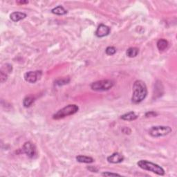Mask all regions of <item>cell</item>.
<instances>
[{"label":"cell","instance_id":"1","mask_svg":"<svg viewBox=\"0 0 177 177\" xmlns=\"http://www.w3.org/2000/svg\"><path fill=\"white\" fill-rule=\"evenodd\" d=\"M147 95V89L145 82L142 80H136L133 86V94L131 101L133 103L138 104L142 102Z\"/></svg>","mask_w":177,"mask_h":177},{"label":"cell","instance_id":"12","mask_svg":"<svg viewBox=\"0 0 177 177\" xmlns=\"http://www.w3.org/2000/svg\"><path fill=\"white\" fill-rule=\"evenodd\" d=\"M76 160L77 162L82 163H91L94 161L93 158L87 156L79 155L76 157Z\"/></svg>","mask_w":177,"mask_h":177},{"label":"cell","instance_id":"11","mask_svg":"<svg viewBox=\"0 0 177 177\" xmlns=\"http://www.w3.org/2000/svg\"><path fill=\"white\" fill-rule=\"evenodd\" d=\"M138 118V115L135 114V112H130L121 115L120 119L123 120H127V121H132L136 120Z\"/></svg>","mask_w":177,"mask_h":177},{"label":"cell","instance_id":"17","mask_svg":"<svg viewBox=\"0 0 177 177\" xmlns=\"http://www.w3.org/2000/svg\"><path fill=\"white\" fill-rule=\"evenodd\" d=\"M106 54L108 55H113L116 53V49L114 46H108L105 50Z\"/></svg>","mask_w":177,"mask_h":177},{"label":"cell","instance_id":"4","mask_svg":"<svg viewBox=\"0 0 177 177\" xmlns=\"http://www.w3.org/2000/svg\"><path fill=\"white\" fill-rule=\"evenodd\" d=\"M172 131V129L169 126H154L150 129L149 134L152 137L158 138L168 135Z\"/></svg>","mask_w":177,"mask_h":177},{"label":"cell","instance_id":"21","mask_svg":"<svg viewBox=\"0 0 177 177\" xmlns=\"http://www.w3.org/2000/svg\"><path fill=\"white\" fill-rule=\"evenodd\" d=\"M122 131L125 134H129L131 133V129L129 128V127H124V128L122 129Z\"/></svg>","mask_w":177,"mask_h":177},{"label":"cell","instance_id":"10","mask_svg":"<svg viewBox=\"0 0 177 177\" xmlns=\"http://www.w3.org/2000/svg\"><path fill=\"white\" fill-rule=\"evenodd\" d=\"M26 17H27V14L22 12H14L10 15L11 20L14 22H17Z\"/></svg>","mask_w":177,"mask_h":177},{"label":"cell","instance_id":"2","mask_svg":"<svg viewBox=\"0 0 177 177\" xmlns=\"http://www.w3.org/2000/svg\"><path fill=\"white\" fill-rule=\"evenodd\" d=\"M137 165L139 167H141L144 170L152 172L153 173L157 174V175L163 176L165 174V170L162 167L152 162L148 161L147 160H139Z\"/></svg>","mask_w":177,"mask_h":177},{"label":"cell","instance_id":"9","mask_svg":"<svg viewBox=\"0 0 177 177\" xmlns=\"http://www.w3.org/2000/svg\"><path fill=\"white\" fill-rule=\"evenodd\" d=\"M123 160H124L123 156L119 154V152H115L113 154L109 156V157H107V161L109 163H114V164L120 163L123 161Z\"/></svg>","mask_w":177,"mask_h":177},{"label":"cell","instance_id":"3","mask_svg":"<svg viewBox=\"0 0 177 177\" xmlns=\"http://www.w3.org/2000/svg\"><path fill=\"white\" fill-rule=\"evenodd\" d=\"M78 109L79 107L76 105H69L61 109L58 112H56L53 115V119L55 120H59L71 115H74L78 112Z\"/></svg>","mask_w":177,"mask_h":177},{"label":"cell","instance_id":"22","mask_svg":"<svg viewBox=\"0 0 177 177\" xmlns=\"http://www.w3.org/2000/svg\"><path fill=\"white\" fill-rule=\"evenodd\" d=\"M87 169H88L89 171L92 172H97L98 171V169L93 166H89L88 167H87Z\"/></svg>","mask_w":177,"mask_h":177},{"label":"cell","instance_id":"6","mask_svg":"<svg viewBox=\"0 0 177 177\" xmlns=\"http://www.w3.org/2000/svg\"><path fill=\"white\" fill-rule=\"evenodd\" d=\"M42 75L41 71H29L26 73L24 75V79L29 83H35L37 80L40 78Z\"/></svg>","mask_w":177,"mask_h":177},{"label":"cell","instance_id":"7","mask_svg":"<svg viewBox=\"0 0 177 177\" xmlns=\"http://www.w3.org/2000/svg\"><path fill=\"white\" fill-rule=\"evenodd\" d=\"M24 153H25L28 156L33 158L36 154V148L35 146L30 142H26L22 147Z\"/></svg>","mask_w":177,"mask_h":177},{"label":"cell","instance_id":"8","mask_svg":"<svg viewBox=\"0 0 177 177\" xmlns=\"http://www.w3.org/2000/svg\"><path fill=\"white\" fill-rule=\"evenodd\" d=\"M110 30L111 29L109 27L105 24H101L98 26V29L95 33V35L96 36L98 37H103L107 36V35L109 34Z\"/></svg>","mask_w":177,"mask_h":177},{"label":"cell","instance_id":"13","mask_svg":"<svg viewBox=\"0 0 177 177\" xmlns=\"http://www.w3.org/2000/svg\"><path fill=\"white\" fill-rule=\"evenodd\" d=\"M51 13L58 15H64L67 13V11L65 10V8L62 6H58L51 10Z\"/></svg>","mask_w":177,"mask_h":177},{"label":"cell","instance_id":"14","mask_svg":"<svg viewBox=\"0 0 177 177\" xmlns=\"http://www.w3.org/2000/svg\"><path fill=\"white\" fill-rule=\"evenodd\" d=\"M138 49L136 47H130L127 50L126 54L129 58H135L138 55Z\"/></svg>","mask_w":177,"mask_h":177},{"label":"cell","instance_id":"5","mask_svg":"<svg viewBox=\"0 0 177 177\" xmlns=\"http://www.w3.org/2000/svg\"><path fill=\"white\" fill-rule=\"evenodd\" d=\"M114 82L111 80H103L93 82L91 84L92 90L97 91H103L109 90L114 87Z\"/></svg>","mask_w":177,"mask_h":177},{"label":"cell","instance_id":"15","mask_svg":"<svg viewBox=\"0 0 177 177\" xmlns=\"http://www.w3.org/2000/svg\"><path fill=\"white\" fill-rule=\"evenodd\" d=\"M168 46V42L165 39H160L157 42V47L160 51L166 50L167 47Z\"/></svg>","mask_w":177,"mask_h":177},{"label":"cell","instance_id":"16","mask_svg":"<svg viewBox=\"0 0 177 177\" xmlns=\"http://www.w3.org/2000/svg\"><path fill=\"white\" fill-rule=\"evenodd\" d=\"M35 99L32 96H27L23 100V105L25 107H29L31 106L33 103H34Z\"/></svg>","mask_w":177,"mask_h":177},{"label":"cell","instance_id":"19","mask_svg":"<svg viewBox=\"0 0 177 177\" xmlns=\"http://www.w3.org/2000/svg\"><path fill=\"white\" fill-rule=\"evenodd\" d=\"M102 175L104 176H121L120 174H116V173H112V172H103L102 174Z\"/></svg>","mask_w":177,"mask_h":177},{"label":"cell","instance_id":"20","mask_svg":"<svg viewBox=\"0 0 177 177\" xmlns=\"http://www.w3.org/2000/svg\"><path fill=\"white\" fill-rule=\"evenodd\" d=\"M146 117H154V116H156L157 114L154 112H147L146 113Z\"/></svg>","mask_w":177,"mask_h":177},{"label":"cell","instance_id":"23","mask_svg":"<svg viewBox=\"0 0 177 177\" xmlns=\"http://www.w3.org/2000/svg\"><path fill=\"white\" fill-rule=\"evenodd\" d=\"M29 3V2L27 1H19V2H17V4H27Z\"/></svg>","mask_w":177,"mask_h":177},{"label":"cell","instance_id":"18","mask_svg":"<svg viewBox=\"0 0 177 177\" xmlns=\"http://www.w3.org/2000/svg\"><path fill=\"white\" fill-rule=\"evenodd\" d=\"M7 79H8V74L1 70V71H0V81H1L2 83H3V82L6 81Z\"/></svg>","mask_w":177,"mask_h":177}]
</instances>
